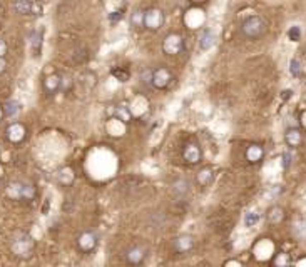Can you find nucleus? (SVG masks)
Here are the masks:
<instances>
[{
    "mask_svg": "<svg viewBox=\"0 0 306 267\" xmlns=\"http://www.w3.org/2000/svg\"><path fill=\"white\" fill-rule=\"evenodd\" d=\"M285 217H286L285 209L280 207V205H271V207L268 209V212H266V220L273 226L281 224V222L285 220Z\"/></svg>",
    "mask_w": 306,
    "mask_h": 267,
    "instance_id": "ddd939ff",
    "label": "nucleus"
},
{
    "mask_svg": "<svg viewBox=\"0 0 306 267\" xmlns=\"http://www.w3.org/2000/svg\"><path fill=\"white\" fill-rule=\"evenodd\" d=\"M214 181V170L211 167H203L201 170L198 172V182L201 184L203 187H208L209 184H213Z\"/></svg>",
    "mask_w": 306,
    "mask_h": 267,
    "instance_id": "6ab92c4d",
    "label": "nucleus"
},
{
    "mask_svg": "<svg viewBox=\"0 0 306 267\" xmlns=\"http://www.w3.org/2000/svg\"><path fill=\"white\" fill-rule=\"evenodd\" d=\"M60 82H62V77L57 74H51L44 79V91L47 94H55L57 91H60Z\"/></svg>",
    "mask_w": 306,
    "mask_h": 267,
    "instance_id": "dca6fc26",
    "label": "nucleus"
},
{
    "mask_svg": "<svg viewBox=\"0 0 306 267\" xmlns=\"http://www.w3.org/2000/svg\"><path fill=\"white\" fill-rule=\"evenodd\" d=\"M77 244H79V247L84 250V252H91V250L97 246V237L94 236L92 232H82L79 239H77Z\"/></svg>",
    "mask_w": 306,
    "mask_h": 267,
    "instance_id": "f8f14e48",
    "label": "nucleus"
},
{
    "mask_svg": "<svg viewBox=\"0 0 306 267\" xmlns=\"http://www.w3.org/2000/svg\"><path fill=\"white\" fill-rule=\"evenodd\" d=\"M289 262H291V260H289L288 254H285V252H280L275 259H273V264L275 265H288Z\"/></svg>",
    "mask_w": 306,
    "mask_h": 267,
    "instance_id": "c85d7f7f",
    "label": "nucleus"
},
{
    "mask_svg": "<svg viewBox=\"0 0 306 267\" xmlns=\"http://www.w3.org/2000/svg\"><path fill=\"white\" fill-rule=\"evenodd\" d=\"M182 155H184L186 162L189 164H198L199 160H201V149H199V146H196V144H187V146L184 147V152H182Z\"/></svg>",
    "mask_w": 306,
    "mask_h": 267,
    "instance_id": "2eb2a0df",
    "label": "nucleus"
},
{
    "mask_svg": "<svg viewBox=\"0 0 306 267\" xmlns=\"http://www.w3.org/2000/svg\"><path fill=\"white\" fill-rule=\"evenodd\" d=\"M289 72H291L293 77H301L303 65L299 62V59H291V62H289Z\"/></svg>",
    "mask_w": 306,
    "mask_h": 267,
    "instance_id": "a878e982",
    "label": "nucleus"
},
{
    "mask_svg": "<svg viewBox=\"0 0 306 267\" xmlns=\"http://www.w3.org/2000/svg\"><path fill=\"white\" fill-rule=\"evenodd\" d=\"M146 255H147L146 247H142V246H134V247H131V249L126 252V260H127L129 264H134V265H136V264L144 262Z\"/></svg>",
    "mask_w": 306,
    "mask_h": 267,
    "instance_id": "9d476101",
    "label": "nucleus"
},
{
    "mask_svg": "<svg viewBox=\"0 0 306 267\" xmlns=\"http://www.w3.org/2000/svg\"><path fill=\"white\" fill-rule=\"evenodd\" d=\"M131 24H132V27H136V29H141V27H144V10L136 9L134 12H132Z\"/></svg>",
    "mask_w": 306,
    "mask_h": 267,
    "instance_id": "5701e85b",
    "label": "nucleus"
},
{
    "mask_svg": "<svg viewBox=\"0 0 306 267\" xmlns=\"http://www.w3.org/2000/svg\"><path fill=\"white\" fill-rule=\"evenodd\" d=\"M258 222H259V214L246 212V215H244V226H246V227H254Z\"/></svg>",
    "mask_w": 306,
    "mask_h": 267,
    "instance_id": "bb28decb",
    "label": "nucleus"
},
{
    "mask_svg": "<svg viewBox=\"0 0 306 267\" xmlns=\"http://www.w3.org/2000/svg\"><path fill=\"white\" fill-rule=\"evenodd\" d=\"M15 12L19 15H41L42 7L37 0H15Z\"/></svg>",
    "mask_w": 306,
    "mask_h": 267,
    "instance_id": "423d86ee",
    "label": "nucleus"
},
{
    "mask_svg": "<svg viewBox=\"0 0 306 267\" xmlns=\"http://www.w3.org/2000/svg\"><path fill=\"white\" fill-rule=\"evenodd\" d=\"M114 117H118L121 122H126V124L132 120V114L129 112V109L122 107V105H119V107L114 109Z\"/></svg>",
    "mask_w": 306,
    "mask_h": 267,
    "instance_id": "4be33fe9",
    "label": "nucleus"
},
{
    "mask_svg": "<svg viewBox=\"0 0 306 267\" xmlns=\"http://www.w3.org/2000/svg\"><path fill=\"white\" fill-rule=\"evenodd\" d=\"M5 54H7V43L4 38H0V57H5Z\"/></svg>",
    "mask_w": 306,
    "mask_h": 267,
    "instance_id": "2f4dec72",
    "label": "nucleus"
},
{
    "mask_svg": "<svg viewBox=\"0 0 306 267\" xmlns=\"http://www.w3.org/2000/svg\"><path fill=\"white\" fill-rule=\"evenodd\" d=\"M285 142L288 144V147L296 149L303 144V132L298 129V127H289L285 134Z\"/></svg>",
    "mask_w": 306,
    "mask_h": 267,
    "instance_id": "9b49d317",
    "label": "nucleus"
},
{
    "mask_svg": "<svg viewBox=\"0 0 306 267\" xmlns=\"http://www.w3.org/2000/svg\"><path fill=\"white\" fill-rule=\"evenodd\" d=\"M164 24V14L159 9H147L144 12V27L149 30H159Z\"/></svg>",
    "mask_w": 306,
    "mask_h": 267,
    "instance_id": "39448f33",
    "label": "nucleus"
},
{
    "mask_svg": "<svg viewBox=\"0 0 306 267\" xmlns=\"http://www.w3.org/2000/svg\"><path fill=\"white\" fill-rule=\"evenodd\" d=\"M112 74L118 77V79L121 82H126L127 79H129V72H121V70H112Z\"/></svg>",
    "mask_w": 306,
    "mask_h": 267,
    "instance_id": "c756f323",
    "label": "nucleus"
},
{
    "mask_svg": "<svg viewBox=\"0 0 306 267\" xmlns=\"http://www.w3.org/2000/svg\"><path fill=\"white\" fill-rule=\"evenodd\" d=\"M7 196L14 200H32L35 196V189L25 182H10L7 187Z\"/></svg>",
    "mask_w": 306,
    "mask_h": 267,
    "instance_id": "7ed1b4c3",
    "label": "nucleus"
},
{
    "mask_svg": "<svg viewBox=\"0 0 306 267\" xmlns=\"http://www.w3.org/2000/svg\"><path fill=\"white\" fill-rule=\"evenodd\" d=\"M57 177H59V182L62 184V186H70V184L74 182L75 174H74V170H72L70 167H64V169H60Z\"/></svg>",
    "mask_w": 306,
    "mask_h": 267,
    "instance_id": "aec40b11",
    "label": "nucleus"
},
{
    "mask_svg": "<svg viewBox=\"0 0 306 267\" xmlns=\"http://www.w3.org/2000/svg\"><path fill=\"white\" fill-rule=\"evenodd\" d=\"M172 80V74L166 67H158L152 70V87L156 88H166Z\"/></svg>",
    "mask_w": 306,
    "mask_h": 267,
    "instance_id": "6e6552de",
    "label": "nucleus"
},
{
    "mask_svg": "<svg viewBox=\"0 0 306 267\" xmlns=\"http://www.w3.org/2000/svg\"><path fill=\"white\" fill-rule=\"evenodd\" d=\"M189 191V182L186 179H177L174 184H172V192L176 194V196H184V194Z\"/></svg>",
    "mask_w": 306,
    "mask_h": 267,
    "instance_id": "412c9836",
    "label": "nucleus"
},
{
    "mask_svg": "<svg viewBox=\"0 0 306 267\" xmlns=\"http://www.w3.org/2000/svg\"><path fill=\"white\" fill-rule=\"evenodd\" d=\"M163 50L168 55H177L184 50V38L179 33H169L163 42Z\"/></svg>",
    "mask_w": 306,
    "mask_h": 267,
    "instance_id": "20e7f679",
    "label": "nucleus"
},
{
    "mask_svg": "<svg viewBox=\"0 0 306 267\" xmlns=\"http://www.w3.org/2000/svg\"><path fill=\"white\" fill-rule=\"evenodd\" d=\"M264 157V149L259 146V144H251L246 149V160L249 164H258Z\"/></svg>",
    "mask_w": 306,
    "mask_h": 267,
    "instance_id": "4468645a",
    "label": "nucleus"
},
{
    "mask_svg": "<svg viewBox=\"0 0 306 267\" xmlns=\"http://www.w3.org/2000/svg\"><path fill=\"white\" fill-rule=\"evenodd\" d=\"M10 249L12 252L20 259H29L32 254H34L35 242L32 239L30 234L27 232H19L17 236L12 239V244H10Z\"/></svg>",
    "mask_w": 306,
    "mask_h": 267,
    "instance_id": "f257e3e1",
    "label": "nucleus"
},
{
    "mask_svg": "<svg viewBox=\"0 0 306 267\" xmlns=\"http://www.w3.org/2000/svg\"><path fill=\"white\" fill-rule=\"evenodd\" d=\"M193 247H194V237L189 236V234H182V236H179V237L174 239V249H176V252H179V254L191 252Z\"/></svg>",
    "mask_w": 306,
    "mask_h": 267,
    "instance_id": "1a4fd4ad",
    "label": "nucleus"
},
{
    "mask_svg": "<svg viewBox=\"0 0 306 267\" xmlns=\"http://www.w3.org/2000/svg\"><path fill=\"white\" fill-rule=\"evenodd\" d=\"M30 47H32V50H35V52H39V50H41V47H42V33L39 32V30L32 32V35H30Z\"/></svg>",
    "mask_w": 306,
    "mask_h": 267,
    "instance_id": "393cba45",
    "label": "nucleus"
},
{
    "mask_svg": "<svg viewBox=\"0 0 306 267\" xmlns=\"http://www.w3.org/2000/svg\"><path fill=\"white\" fill-rule=\"evenodd\" d=\"M283 94H285V96H283V97H285V99L288 97V99H289V97H291V94H293V92H291V91H285Z\"/></svg>",
    "mask_w": 306,
    "mask_h": 267,
    "instance_id": "72a5a7b5",
    "label": "nucleus"
},
{
    "mask_svg": "<svg viewBox=\"0 0 306 267\" xmlns=\"http://www.w3.org/2000/svg\"><path fill=\"white\" fill-rule=\"evenodd\" d=\"M293 234L298 239H306V220L301 219L293 226Z\"/></svg>",
    "mask_w": 306,
    "mask_h": 267,
    "instance_id": "b1692460",
    "label": "nucleus"
},
{
    "mask_svg": "<svg viewBox=\"0 0 306 267\" xmlns=\"http://www.w3.org/2000/svg\"><path fill=\"white\" fill-rule=\"evenodd\" d=\"M4 117H5V115H4V107H2V105H0V120H2Z\"/></svg>",
    "mask_w": 306,
    "mask_h": 267,
    "instance_id": "f704fd0d",
    "label": "nucleus"
},
{
    "mask_svg": "<svg viewBox=\"0 0 306 267\" xmlns=\"http://www.w3.org/2000/svg\"><path fill=\"white\" fill-rule=\"evenodd\" d=\"M289 164H291V155H289L288 152H285V154H283V167L288 169Z\"/></svg>",
    "mask_w": 306,
    "mask_h": 267,
    "instance_id": "7c9ffc66",
    "label": "nucleus"
},
{
    "mask_svg": "<svg viewBox=\"0 0 306 267\" xmlns=\"http://www.w3.org/2000/svg\"><path fill=\"white\" fill-rule=\"evenodd\" d=\"M288 38L291 42H298L299 38H301V29H299L298 25H293L291 29L288 30Z\"/></svg>",
    "mask_w": 306,
    "mask_h": 267,
    "instance_id": "cd10ccee",
    "label": "nucleus"
},
{
    "mask_svg": "<svg viewBox=\"0 0 306 267\" xmlns=\"http://www.w3.org/2000/svg\"><path fill=\"white\" fill-rule=\"evenodd\" d=\"M5 136H7L9 142L12 144H20L25 141L27 137V129L24 124H20V122H14V124H10L7 127V130H5Z\"/></svg>",
    "mask_w": 306,
    "mask_h": 267,
    "instance_id": "0eeeda50",
    "label": "nucleus"
},
{
    "mask_svg": "<svg viewBox=\"0 0 306 267\" xmlns=\"http://www.w3.org/2000/svg\"><path fill=\"white\" fill-rule=\"evenodd\" d=\"M241 32L246 38H251V40H256V38L263 37L266 32V22L258 15H251L248 17L246 20H243L241 24Z\"/></svg>",
    "mask_w": 306,
    "mask_h": 267,
    "instance_id": "f03ea898",
    "label": "nucleus"
},
{
    "mask_svg": "<svg viewBox=\"0 0 306 267\" xmlns=\"http://www.w3.org/2000/svg\"><path fill=\"white\" fill-rule=\"evenodd\" d=\"M216 43V33L213 30H204L199 37V49L201 50H209L213 49Z\"/></svg>",
    "mask_w": 306,
    "mask_h": 267,
    "instance_id": "f3484780",
    "label": "nucleus"
},
{
    "mask_svg": "<svg viewBox=\"0 0 306 267\" xmlns=\"http://www.w3.org/2000/svg\"><path fill=\"white\" fill-rule=\"evenodd\" d=\"M2 107H4V115H5V117H10V119H12V117H15V115L20 112L22 104L19 102V100L10 99V100H7V102L2 105Z\"/></svg>",
    "mask_w": 306,
    "mask_h": 267,
    "instance_id": "a211bd4d",
    "label": "nucleus"
},
{
    "mask_svg": "<svg viewBox=\"0 0 306 267\" xmlns=\"http://www.w3.org/2000/svg\"><path fill=\"white\" fill-rule=\"evenodd\" d=\"M5 69H7V62H5V59H4V57H0V75L4 74Z\"/></svg>",
    "mask_w": 306,
    "mask_h": 267,
    "instance_id": "473e14b6",
    "label": "nucleus"
}]
</instances>
